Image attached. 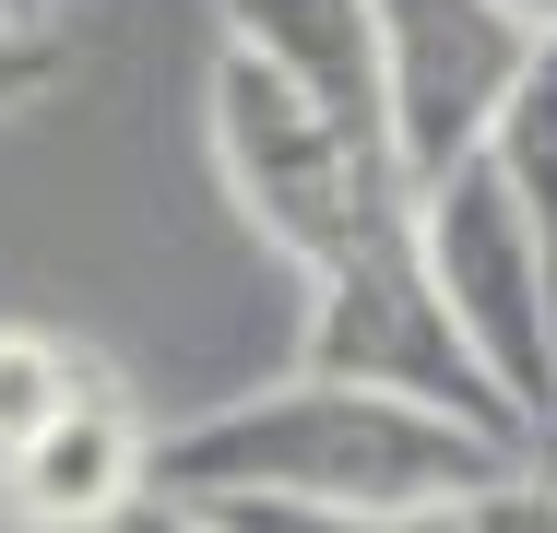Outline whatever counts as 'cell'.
<instances>
[{"label": "cell", "mask_w": 557, "mask_h": 533, "mask_svg": "<svg viewBox=\"0 0 557 533\" xmlns=\"http://www.w3.org/2000/svg\"><path fill=\"white\" fill-rule=\"evenodd\" d=\"M510 462H522V438H498V426H462L416 392H380V380L297 368L273 392H237L214 416L166 426L154 498H202V510H237V498H273V510H462Z\"/></svg>", "instance_id": "obj_1"}, {"label": "cell", "mask_w": 557, "mask_h": 533, "mask_svg": "<svg viewBox=\"0 0 557 533\" xmlns=\"http://www.w3.org/2000/svg\"><path fill=\"white\" fill-rule=\"evenodd\" d=\"M214 178L225 202L261 225V249H285L309 285L380 273L416 249V178L380 131H344L333 107H309L297 84H273L261 60L214 48Z\"/></svg>", "instance_id": "obj_2"}, {"label": "cell", "mask_w": 557, "mask_h": 533, "mask_svg": "<svg viewBox=\"0 0 557 533\" xmlns=\"http://www.w3.org/2000/svg\"><path fill=\"white\" fill-rule=\"evenodd\" d=\"M416 249H428V285H440L450 332L474 344V368L498 380V404L534 438L557 416V273H546L534 213L510 202V178L486 154H462L450 178L416 190Z\"/></svg>", "instance_id": "obj_3"}, {"label": "cell", "mask_w": 557, "mask_h": 533, "mask_svg": "<svg viewBox=\"0 0 557 533\" xmlns=\"http://www.w3.org/2000/svg\"><path fill=\"white\" fill-rule=\"evenodd\" d=\"M534 48L546 24L522 0H380V107H392V154L416 190L450 178L462 154H486Z\"/></svg>", "instance_id": "obj_4"}, {"label": "cell", "mask_w": 557, "mask_h": 533, "mask_svg": "<svg viewBox=\"0 0 557 533\" xmlns=\"http://www.w3.org/2000/svg\"><path fill=\"white\" fill-rule=\"evenodd\" d=\"M297 368L380 380V392H416V404H440V416H462V426L522 438V416L498 404V380L474 368V344L450 332L440 285H428V249H404V261H380V273H344V285H309V344H297ZM522 450H534V438H522Z\"/></svg>", "instance_id": "obj_5"}, {"label": "cell", "mask_w": 557, "mask_h": 533, "mask_svg": "<svg viewBox=\"0 0 557 533\" xmlns=\"http://www.w3.org/2000/svg\"><path fill=\"white\" fill-rule=\"evenodd\" d=\"M131 498H154V438L119 404V380H96L72 416H48L0 462V522L24 533H108Z\"/></svg>", "instance_id": "obj_6"}, {"label": "cell", "mask_w": 557, "mask_h": 533, "mask_svg": "<svg viewBox=\"0 0 557 533\" xmlns=\"http://www.w3.org/2000/svg\"><path fill=\"white\" fill-rule=\"evenodd\" d=\"M214 12H225L237 60H261L273 84L333 107L344 131L392 142V107H380V0H214Z\"/></svg>", "instance_id": "obj_7"}, {"label": "cell", "mask_w": 557, "mask_h": 533, "mask_svg": "<svg viewBox=\"0 0 557 533\" xmlns=\"http://www.w3.org/2000/svg\"><path fill=\"white\" fill-rule=\"evenodd\" d=\"M486 166L510 178V202L534 213V237H546V273H557V36L534 48L522 96L498 107V131H486Z\"/></svg>", "instance_id": "obj_8"}, {"label": "cell", "mask_w": 557, "mask_h": 533, "mask_svg": "<svg viewBox=\"0 0 557 533\" xmlns=\"http://www.w3.org/2000/svg\"><path fill=\"white\" fill-rule=\"evenodd\" d=\"M96 380H108V368H96L84 344H60V332H36V320H0V462L48 416H72Z\"/></svg>", "instance_id": "obj_9"}, {"label": "cell", "mask_w": 557, "mask_h": 533, "mask_svg": "<svg viewBox=\"0 0 557 533\" xmlns=\"http://www.w3.org/2000/svg\"><path fill=\"white\" fill-rule=\"evenodd\" d=\"M237 533H462V510H273V498H237Z\"/></svg>", "instance_id": "obj_10"}, {"label": "cell", "mask_w": 557, "mask_h": 533, "mask_svg": "<svg viewBox=\"0 0 557 533\" xmlns=\"http://www.w3.org/2000/svg\"><path fill=\"white\" fill-rule=\"evenodd\" d=\"M462 533H557V474L522 450L498 486H474V498H462Z\"/></svg>", "instance_id": "obj_11"}, {"label": "cell", "mask_w": 557, "mask_h": 533, "mask_svg": "<svg viewBox=\"0 0 557 533\" xmlns=\"http://www.w3.org/2000/svg\"><path fill=\"white\" fill-rule=\"evenodd\" d=\"M60 72H72L60 24H12V12H0V119H12V107H36Z\"/></svg>", "instance_id": "obj_12"}, {"label": "cell", "mask_w": 557, "mask_h": 533, "mask_svg": "<svg viewBox=\"0 0 557 533\" xmlns=\"http://www.w3.org/2000/svg\"><path fill=\"white\" fill-rule=\"evenodd\" d=\"M108 533H237L225 510H202V498H131Z\"/></svg>", "instance_id": "obj_13"}, {"label": "cell", "mask_w": 557, "mask_h": 533, "mask_svg": "<svg viewBox=\"0 0 557 533\" xmlns=\"http://www.w3.org/2000/svg\"><path fill=\"white\" fill-rule=\"evenodd\" d=\"M0 12H12V24H60L72 0H0Z\"/></svg>", "instance_id": "obj_14"}, {"label": "cell", "mask_w": 557, "mask_h": 533, "mask_svg": "<svg viewBox=\"0 0 557 533\" xmlns=\"http://www.w3.org/2000/svg\"><path fill=\"white\" fill-rule=\"evenodd\" d=\"M534 462H546V474H557V416H546V426H534Z\"/></svg>", "instance_id": "obj_15"}, {"label": "cell", "mask_w": 557, "mask_h": 533, "mask_svg": "<svg viewBox=\"0 0 557 533\" xmlns=\"http://www.w3.org/2000/svg\"><path fill=\"white\" fill-rule=\"evenodd\" d=\"M522 12H534V24H546V36H557V0H522Z\"/></svg>", "instance_id": "obj_16"}]
</instances>
